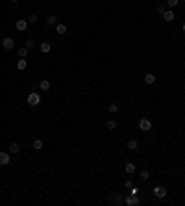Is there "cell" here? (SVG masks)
Wrapping results in <instances>:
<instances>
[{
    "instance_id": "1",
    "label": "cell",
    "mask_w": 185,
    "mask_h": 206,
    "mask_svg": "<svg viewBox=\"0 0 185 206\" xmlns=\"http://www.w3.org/2000/svg\"><path fill=\"white\" fill-rule=\"evenodd\" d=\"M39 102H41V97H39V93H30L28 95V104L30 106H39Z\"/></svg>"
},
{
    "instance_id": "2",
    "label": "cell",
    "mask_w": 185,
    "mask_h": 206,
    "mask_svg": "<svg viewBox=\"0 0 185 206\" xmlns=\"http://www.w3.org/2000/svg\"><path fill=\"white\" fill-rule=\"evenodd\" d=\"M139 128L143 130V132H148V130L152 128V121L146 119V117H143V119L139 121Z\"/></svg>"
},
{
    "instance_id": "3",
    "label": "cell",
    "mask_w": 185,
    "mask_h": 206,
    "mask_svg": "<svg viewBox=\"0 0 185 206\" xmlns=\"http://www.w3.org/2000/svg\"><path fill=\"white\" fill-rule=\"evenodd\" d=\"M124 202H126L128 206H137L141 201H139V195H128V197L124 199Z\"/></svg>"
},
{
    "instance_id": "4",
    "label": "cell",
    "mask_w": 185,
    "mask_h": 206,
    "mask_svg": "<svg viewBox=\"0 0 185 206\" xmlns=\"http://www.w3.org/2000/svg\"><path fill=\"white\" fill-rule=\"evenodd\" d=\"M154 193H155L157 199H165V197H167V189L163 188V186H155V188H154Z\"/></svg>"
},
{
    "instance_id": "5",
    "label": "cell",
    "mask_w": 185,
    "mask_h": 206,
    "mask_svg": "<svg viewBox=\"0 0 185 206\" xmlns=\"http://www.w3.org/2000/svg\"><path fill=\"white\" fill-rule=\"evenodd\" d=\"M13 46H15V41H13L11 37H6V39L2 41V49H4V50H11Z\"/></svg>"
},
{
    "instance_id": "6",
    "label": "cell",
    "mask_w": 185,
    "mask_h": 206,
    "mask_svg": "<svg viewBox=\"0 0 185 206\" xmlns=\"http://www.w3.org/2000/svg\"><path fill=\"white\" fill-rule=\"evenodd\" d=\"M9 162H11V158H9V154L8 152H0V165H9Z\"/></svg>"
},
{
    "instance_id": "7",
    "label": "cell",
    "mask_w": 185,
    "mask_h": 206,
    "mask_svg": "<svg viewBox=\"0 0 185 206\" xmlns=\"http://www.w3.org/2000/svg\"><path fill=\"white\" fill-rule=\"evenodd\" d=\"M15 28H17L19 32H24L26 28H28V22H26V20H22V19H19L17 22H15Z\"/></svg>"
},
{
    "instance_id": "8",
    "label": "cell",
    "mask_w": 185,
    "mask_h": 206,
    "mask_svg": "<svg viewBox=\"0 0 185 206\" xmlns=\"http://www.w3.org/2000/svg\"><path fill=\"white\" fill-rule=\"evenodd\" d=\"M174 17H176V13H174L172 9H165V13H163V19H165L167 22H170V20H174Z\"/></svg>"
},
{
    "instance_id": "9",
    "label": "cell",
    "mask_w": 185,
    "mask_h": 206,
    "mask_svg": "<svg viewBox=\"0 0 185 206\" xmlns=\"http://www.w3.org/2000/svg\"><path fill=\"white\" fill-rule=\"evenodd\" d=\"M39 49H41V52H45V54H46V52H50V50H52V45L48 43V41H45V43H41Z\"/></svg>"
},
{
    "instance_id": "10",
    "label": "cell",
    "mask_w": 185,
    "mask_h": 206,
    "mask_svg": "<svg viewBox=\"0 0 185 206\" xmlns=\"http://www.w3.org/2000/svg\"><path fill=\"white\" fill-rule=\"evenodd\" d=\"M46 24H48V26H56L58 24V17L56 15H48V17H46Z\"/></svg>"
},
{
    "instance_id": "11",
    "label": "cell",
    "mask_w": 185,
    "mask_h": 206,
    "mask_svg": "<svg viewBox=\"0 0 185 206\" xmlns=\"http://www.w3.org/2000/svg\"><path fill=\"white\" fill-rule=\"evenodd\" d=\"M32 145H33V149H35V150H41L45 143H43V139H39V137H37V139H33V143H32Z\"/></svg>"
},
{
    "instance_id": "12",
    "label": "cell",
    "mask_w": 185,
    "mask_h": 206,
    "mask_svg": "<svg viewBox=\"0 0 185 206\" xmlns=\"http://www.w3.org/2000/svg\"><path fill=\"white\" fill-rule=\"evenodd\" d=\"M145 82H146V84H154V82H155V74L146 73V74H145Z\"/></svg>"
},
{
    "instance_id": "13",
    "label": "cell",
    "mask_w": 185,
    "mask_h": 206,
    "mask_svg": "<svg viewBox=\"0 0 185 206\" xmlns=\"http://www.w3.org/2000/svg\"><path fill=\"white\" fill-rule=\"evenodd\" d=\"M56 32L59 33V36H65L67 33V26L65 24H56Z\"/></svg>"
},
{
    "instance_id": "14",
    "label": "cell",
    "mask_w": 185,
    "mask_h": 206,
    "mask_svg": "<svg viewBox=\"0 0 185 206\" xmlns=\"http://www.w3.org/2000/svg\"><path fill=\"white\" fill-rule=\"evenodd\" d=\"M128 149H130V150H137V149H139V143H137V139H130V141H128Z\"/></svg>"
},
{
    "instance_id": "15",
    "label": "cell",
    "mask_w": 185,
    "mask_h": 206,
    "mask_svg": "<svg viewBox=\"0 0 185 206\" xmlns=\"http://www.w3.org/2000/svg\"><path fill=\"white\" fill-rule=\"evenodd\" d=\"M26 67H28V61H26V59H19L17 61V69H19V71H24Z\"/></svg>"
},
{
    "instance_id": "16",
    "label": "cell",
    "mask_w": 185,
    "mask_h": 206,
    "mask_svg": "<svg viewBox=\"0 0 185 206\" xmlns=\"http://www.w3.org/2000/svg\"><path fill=\"white\" fill-rule=\"evenodd\" d=\"M19 150H20V145H19V143H11V145H9V152L19 154Z\"/></svg>"
},
{
    "instance_id": "17",
    "label": "cell",
    "mask_w": 185,
    "mask_h": 206,
    "mask_svg": "<svg viewBox=\"0 0 185 206\" xmlns=\"http://www.w3.org/2000/svg\"><path fill=\"white\" fill-rule=\"evenodd\" d=\"M39 87L43 89V91H48L50 89V82L48 80H41V84H39Z\"/></svg>"
},
{
    "instance_id": "18",
    "label": "cell",
    "mask_w": 185,
    "mask_h": 206,
    "mask_svg": "<svg viewBox=\"0 0 185 206\" xmlns=\"http://www.w3.org/2000/svg\"><path fill=\"white\" fill-rule=\"evenodd\" d=\"M122 201H124V199H122L120 193H113V202L115 204H122Z\"/></svg>"
},
{
    "instance_id": "19",
    "label": "cell",
    "mask_w": 185,
    "mask_h": 206,
    "mask_svg": "<svg viewBox=\"0 0 185 206\" xmlns=\"http://www.w3.org/2000/svg\"><path fill=\"white\" fill-rule=\"evenodd\" d=\"M28 50H30V49H26V46L19 49V56H20V58H26V56H28Z\"/></svg>"
},
{
    "instance_id": "20",
    "label": "cell",
    "mask_w": 185,
    "mask_h": 206,
    "mask_svg": "<svg viewBox=\"0 0 185 206\" xmlns=\"http://www.w3.org/2000/svg\"><path fill=\"white\" fill-rule=\"evenodd\" d=\"M107 128L109 130H115V128H117V121H115V119H109L107 121Z\"/></svg>"
},
{
    "instance_id": "21",
    "label": "cell",
    "mask_w": 185,
    "mask_h": 206,
    "mask_svg": "<svg viewBox=\"0 0 185 206\" xmlns=\"http://www.w3.org/2000/svg\"><path fill=\"white\" fill-rule=\"evenodd\" d=\"M124 171H126V173H133V171H135V165H133V163H126Z\"/></svg>"
},
{
    "instance_id": "22",
    "label": "cell",
    "mask_w": 185,
    "mask_h": 206,
    "mask_svg": "<svg viewBox=\"0 0 185 206\" xmlns=\"http://www.w3.org/2000/svg\"><path fill=\"white\" fill-rule=\"evenodd\" d=\"M139 176H141V180H148V178H150V173H148V171H141Z\"/></svg>"
},
{
    "instance_id": "23",
    "label": "cell",
    "mask_w": 185,
    "mask_h": 206,
    "mask_svg": "<svg viewBox=\"0 0 185 206\" xmlns=\"http://www.w3.org/2000/svg\"><path fill=\"white\" fill-rule=\"evenodd\" d=\"M107 110H109L111 113H117V112H119V106H117V104H109V108H107Z\"/></svg>"
},
{
    "instance_id": "24",
    "label": "cell",
    "mask_w": 185,
    "mask_h": 206,
    "mask_svg": "<svg viewBox=\"0 0 185 206\" xmlns=\"http://www.w3.org/2000/svg\"><path fill=\"white\" fill-rule=\"evenodd\" d=\"M178 2H180V0H167V4L170 6V8H174V6H178Z\"/></svg>"
},
{
    "instance_id": "25",
    "label": "cell",
    "mask_w": 185,
    "mask_h": 206,
    "mask_svg": "<svg viewBox=\"0 0 185 206\" xmlns=\"http://www.w3.org/2000/svg\"><path fill=\"white\" fill-rule=\"evenodd\" d=\"M33 45H35V43H33V39H28V41H26V49H33Z\"/></svg>"
},
{
    "instance_id": "26",
    "label": "cell",
    "mask_w": 185,
    "mask_h": 206,
    "mask_svg": "<svg viewBox=\"0 0 185 206\" xmlns=\"http://www.w3.org/2000/svg\"><path fill=\"white\" fill-rule=\"evenodd\" d=\"M155 11H157V13H161V15H163V13H165V6H157V8H155Z\"/></svg>"
},
{
    "instance_id": "27",
    "label": "cell",
    "mask_w": 185,
    "mask_h": 206,
    "mask_svg": "<svg viewBox=\"0 0 185 206\" xmlns=\"http://www.w3.org/2000/svg\"><path fill=\"white\" fill-rule=\"evenodd\" d=\"M124 186H126L128 189H132V188H133V182H132V180H126V182H124Z\"/></svg>"
},
{
    "instance_id": "28",
    "label": "cell",
    "mask_w": 185,
    "mask_h": 206,
    "mask_svg": "<svg viewBox=\"0 0 185 206\" xmlns=\"http://www.w3.org/2000/svg\"><path fill=\"white\" fill-rule=\"evenodd\" d=\"M28 20H30V22H37V15H30Z\"/></svg>"
},
{
    "instance_id": "29",
    "label": "cell",
    "mask_w": 185,
    "mask_h": 206,
    "mask_svg": "<svg viewBox=\"0 0 185 206\" xmlns=\"http://www.w3.org/2000/svg\"><path fill=\"white\" fill-rule=\"evenodd\" d=\"M130 195H139V189H137V188H132V191H130Z\"/></svg>"
},
{
    "instance_id": "30",
    "label": "cell",
    "mask_w": 185,
    "mask_h": 206,
    "mask_svg": "<svg viewBox=\"0 0 185 206\" xmlns=\"http://www.w3.org/2000/svg\"><path fill=\"white\" fill-rule=\"evenodd\" d=\"M181 32H185V24H183V30H181Z\"/></svg>"
},
{
    "instance_id": "31",
    "label": "cell",
    "mask_w": 185,
    "mask_h": 206,
    "mask_svg": "<svg viewBox=\"0 0 185 206\" xmlns=\"http://www.w3.org/2000/svg\"><path fill=\"white\" fill-rule=\"evenodd\" d=\"M11 2H17V0H11Z\"/></svg>"
},
{
    "instance_id": "32",
    "label": "cell",
    "mask_w": 185,
    "mask_h": 206,
    "mask_svg": "<svg viewBox=\"0 0 185 206\" xmlns=\"http://www.w3.org/2000/svg\"><path fill=\"white\" fill-rule=\"evenodd\" d=\"M183 2H185V0H183Z\"/></svg>"
}]
</instances>
